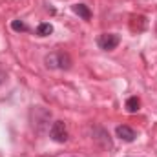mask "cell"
<instances>
[{"label": "cell", "mask_w": 157, "mask_h": 157, "mask_svg": "<svg viewBox=\"0 0 157 157\" xmlns=\"http://www.w3.org/2000/svg\"><path fill=\"white\" fill-rule=\"evenodd\" d=\"M49 137H51V141H55V143H66L68 137H70L66 122H64V121H55V122L51 124V128H49Z\"/></svg>", "instance_id": "cell-1"}, {"label": "cell", "mask_w": 157, "mask_h": 157, "mask_svg": "<svg viewBox=\"0 0 157 157\" xmlns=\"http://www.w3.org/2000/svg\"><path fill=\"white\" fill-rule=\"evenodd\" d=\"M97 44L104 51H113L121 44V35H117V33H102V35H99Z\"/></svg>", "instance_id": "cell-2"}, {"label": "cell", "mask_w": 157, "mask_h": 157, "mask_svg": "<svg viewBox=\"0 0 157 157\" xmlns=\"http://www.w3.org/2000/svg\"><path fill=\"white\" fill-rule=\"evenodd\" d=\"M115 135L121 141H124V143H133L137 139V132L132 126H128V124H119L115 128Z\"/></svg>", "instance_id": "cell-3"}, {"label": "cell", "mask_w": 157, "mask_h": 157, "mask_svg": "<svg viewBox=\"0 0 157 157\" xmlns=\"http://www.w3.org/2000/svg\"><path fill=\"white\" fill-rule=\"evenodd\" d=\"M71 11H73L75 15H78L82 20H90V18H91V11H90V7H88L86 4H73V6H71Z\"/></svg>", "instance_id": "cell-4"}, {"label": "cell", "mask_w": 157, "mask_h": 157, "mask_svg": "<svg viewBox=\"0 0 157 157\" xmlns=\"http://www.w3.org/2000/svg\"><path fill=\"white\" fill-rule=\"evenodd\" d=\"M124 108H126V112L128 113H137L139 110H141V99L139 97H130L128 101H126V104H124Z\"/></svg>", "instance_id": "cell-5"}, {"label": "cell", "mask_w": 157, "mask_h": 157, "mask_svg": "<svg viewBox=\"0 0 157 157\" xmlns=\"http://www.w3.org/2000/svg\"><path fill=\"white\" fill-rule=\"evenodd\" d=\"M44 64L49 70H59V51H53L44 57Z\"/></svg>", "instance_id": "cell-6"}, {"label": "cell", "mask_w": 157, "mask_h": 157, "mask_svg": "<svg viewBox=\"0 0 157 157\" xmlns=\"http://www.w3.org/2000/svg\"><path fill=\"white\" fill-rule=\"evenodd\" d=\"M53 33V26L49 24V22H42L37 26V35L39 37H48V35H51Z\"/></svg>", "instance_id": "cell-7"}, {"label": "cell", "mask_w": 157, "mask_h": 157, "mask_svg": "<svg viewBox=\"0 0 157 157\" xmlns=\"http://www.w3.org/2000/svg\"><path fill=\"white\" fill-rule=\"evenodd\" d=\"M11 29L13 31H17V33H24V31H28V26H26V22H22V20H13L11 22Z\"/></svg>", "instance_id": "cell-8"}, {"label": "cell", "mask_w": 157, "mask_h": 157, "mask_svg": "<svg viewBox=\"0 0 157 157\" xmlns=\"http://www.w3.org/2000/svg\"><path fill=\"white\" fill-rule=\"evenodd\" d=\"M4 82H6V71H4V70L0 68V86H2Z\"/></svg>", "instance_id": "cell-9"}]
</instances>
